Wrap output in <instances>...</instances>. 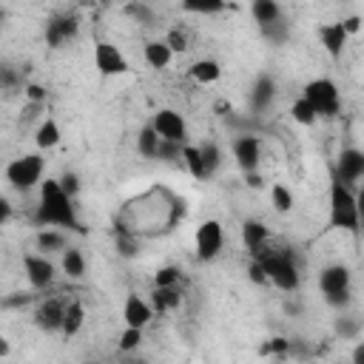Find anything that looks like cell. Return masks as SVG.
I'll list each match as a JSON object with an SVG mask.
<instances>
[{
    "label": "cell",
    "mask_w": 364,
    "mask_h": 364,
    "mask_svg": "<svg viewBox=\"0 0 364 364\" xmlns=\"http://www.w3.org/2000/svg\"><path fill=\"white\" fill-rule=\"evenodd\" d=\"M250 253H253V259L262 264L267 282H273L279 290H296V287H299L301 276H299V267H296L290 250L276 247V245H270V239H267V242H262L259 247H253Z\"/></svg>",
    "instance_id": "cell-3"
},
{
    "label": "cell",
    "mask_w": 364,
    "mask_h": 364,
    "mask_svg": "<svg viewBox=\"0 0 364 364\" xmlns=\"http://www.w3.org/2000/svg\"><path fill=\"white\" fill-rule=\"evenodd\" d=\"M287 350H290V341H287V338H270V341L262 347L264 355H270V353H287Z\"/></svg>",
    "instance_id": "cell-42"
},
{
    "label": "cell",
    "mask_w": 364,
    "mask_h": 364,
    "mask_svg": "<svg viewBox=\"0 0 364 364\" xmlns=\"http://www.w3.org/2000/svg\"><path fill=\"white\" fill-rule=\"evenodd\" d=\"M173 60V51L168 48L165 40H151L145 43V63L151 68H168V63Z\"/></svg>",
    "instance_id": "cell-20"
},
{
    "label": "cell",
    "mask_w": 364,
    "mask_h": 364,
    "mask_svg": "<svg viewBox=\"0 0 364 364\" xmlns=\"http://www.w3.org/2000/svg\"><path fill=\"white\" fill-rule=\"evenodd\" d=\"M136 148L142 156H156V148H159V134L154 131V125H145L136 136Z\"/></svg>",
    "instance_id": "cell-29"
},
{
    "label": "cell",
    "mask_w": 364,
    "mask_h": 364,
    "mask_svg": "<svg viewBox=\"0 0 364 364\" xmlns=\"http://www.w3.org/2000/svg\"><path fill=\"white\" fill-rule=\"evenodd\" d=\"M63 270H65L68 279H80L85 273V259H82V253L77 247H68L63 253Z\"/></svg>",
    "instance_id": "cell-28"
},
{
    "label": "cell",
    "mask_w": 364,
    "mask_h": 364,
    "mask_svg": "<svg viewBox=\"0 0 364 364\" xmlns=\"http://www.w3.org/2000/svg\"><path fill=\"white\" fill-rule=\"evenodd\" d=\"M37 247L40 250H63L65 247V236L63 233H57V230H40L37 233Z\"/></svg>",
    "instance_id": "cell-32"
},
{
    "label": "cell",
    "mask_w": 364,
    "mask_h": 364,
    "mask_svg": "<svg viewBox=\"0 0 364 364\" xmlns=\"http://www.w3.org/2000/svg\"><path fill=\"white\" fill-rule=\"evenodd\" d=\"M330 225L341 230H358V196L355 188L338 182L333 176L330 182Z\"/></svg>",
    "instance_id": "cell-4"
},
{
    "label": "cell",
    "mask_w": 364,
    "mask_h": 364,
    "mask_svg": "<svg viewBox=\"0 0 364 364\" xmlns=\"http://www.w3.org/2000/svg\"><path fill=\"white\" fill-rule=\"evenodd\" d=\"M341 26H344L347 34H358V28H361V17H358V14H350L347 20H341Z\"/></svg>",
    "instance_id": "cell-46"
},
{
    "label": "cell",
    "mask_w": 364,
    "mask_h": 364,
    "mask_svg": "<svg viewBox=\"0 0 364 364\" xmlns=\"http://www.w3.org/2000/svg\"><path fill=\"white\" fill-rule=\"evenodd\" d=\"M57 182H60V188H63V191H65L71 199L77 196V191H80V179H77V173H68V171H65V173H63Z\"/></svg>",
    "instance_id": "cell-40"
},
{
    "label": "cell",
    "mask_w": 364,
    "mask_h": 364,
    "mask_svg": "<svg viewBox=\"0 0 364 364\" xmlns=\"http://www.w3.org/2000/svg\"><path fill=\"white\" fill-rule=\"evenodd\" d=\"M23 264H26V279L34 290H46L54 282V264L46 256H26Z\"/></svg>",
    "instance_id": "cell-13"
},
{
    "label": "cell",
    "mask_w": 364,
    "mask_h": 364,
    "mask_svg": "<svg viewBox=\"0 0 364 364\" xmlns=\"http://www.w3.org/2000/svg\"><path fill=\"white\" fill-rule=\"evenodd\" d=\"M9 216H11V205H9V199H6V196H0V225H3Z\"/></svg>",
    "instance_id": "cell-47"
},
{
    "label": "cell",
    "mask_w": 364,
    "mask_h": 364,
    "mask_svg": "<svg viewBox=\"0 0 364 364\" xmlns=\"http://www.w3.org/2000/svg\"><path fill=\"white\" fill-rule=\"evenodd\" d=\"M142 344V327H125V333L119 336V350H136Z\"/></svg>",
    "instance_id": "cell-38"
},
{
    "label": "cell",
    "mask_w": 364,
    "mask_h": 364,
    "mask_svg": "<svg viewBox=\"0 0 364 364\" xmlns=\"http://www.w3.org/2000/svg\"><path fill=\"white\" fill-rule=\"evenodd\" d=\"M0 23H3V11H0Z\"/></svg>",
    "instance_id": "cell-51"
},
{
    "label": "cell",
    "mask_w": 364,
    "mask_h": 364,
    "mask_svg": "<svg viewBox=\"0 0 364 364\" xmlns=\"http://www.w3.org/2000/svg\"><path fill=\"white\" fill-rule=\"evenodd\" d=\"M40 176H43V156L40 154H26V156H17L6 165V179L17 191L34 188L40 182Z\"/></svg>",
    "instance_id": "cell-5"
},
{
    "label": "cell",
    "mask_w": 364,
    "mask_h": 364,
    "mask_svg": "<svg viewBox=\"0 0 364 364\" xmlns=\"http://www.w3.org/2000/svg\"><path fill=\"white\" fill-rule=\"evenodd\" d=\"M151 125H154V131L159 134V139H171V142H185V139H188V122H185V117H182L179 111H173V108L156 111L154 119H151Z\"/></svg>",
    "instance_id": "cell-9"
},
{
    "label": "cell",
    "mask_w": 364,
    "mask_h": 364,
    "mask_svg": "<svg viewBox=\"0 0 364 364\" xmlns=\"http://www.w3.org/2000/svg\"><path fill=\"white\" fill-rule=\"evenodd\" d=\"M193 245H196V256H199L202 262L216 259V256H219V250H222V245H225V230H222V225H219L216 219L202 222V225L196 228Z\"/></svg>",
    "instance_id": "cell-8"
},
{
    "label": "cell",
    "mask_w": 364,
    "mask_h": 364,
    "mask_svg": "<svg viewBox=\"0 0 364 364\" xmlns=\"http://www.w3.org/2000/svg\"><path fill=\"white\" fill-rule=\"evenodd\" d=\"M0 355H9V341L0 336Z\"/></svg>",
    "instance_id": "cell-50"
},
{
    "label": "cell",
    "mask_w": 364,
    "mask_h": 364,
    "mask_svg": "<svg viewBox=\"0 0 364 364\" xmlns=\"http://www.w3.org/2000/svg\"><path fill=\"white\" fill-rule=\"evenodd\" d=\"M267 239H270V230H267L262 222L247 219V222L242 225V245H245L247 250L259 247V245H262V242H267Z\"/></svg>",
    "instance_id": "cell-22"
},
{
    "label": "cell",
    "mask_w": 364,
    "mask_h": 364,
    "mask_svg": "<svg viewBox=\"0 0 364 364\" xmlns=\"http://www.w3.org/2000/svg\"><path fill=\"white\" fill-rule=\"evenodd\" d=\"M26 100L28 102H46V88L37 85V82H28L26 85Z\"/></svg>",
    "instance_id": "cell-43"
},
{
    "label": "cell",
    "mask_w": 364,
    "mask_h": 364,
    "mask_svg": "<svg viewBox=\"0 0 364 364\" xmlns=\"http://www.w3.org/2000/svg\"><path fill=\"white\" fill-rule=\"evenodd\" d=\"M270 199H273V208H276L279 213H287V210L293 208V196H290V191H287L284 185H273Z\"/></svg>",
    "instance_id": "cell-35"
},
{
    "label": "cell",
    "mask_w": 364,
    "mask_h": 364,
    "mask_svg": "<svg viewBox=\"0 0 364 364\" xmlns=\"http://www.w3.org/2000/svg\"><path fill=\"white\" fill-rule=\"evenodd\" d=\"M17 80H20V74H17L11 65H0V85H3V88H14Z\"/></svg>",
    "instance_id": "cell-41"
},
{
    "label": "cell",
    "mask_w": 364,
    "mask_h": 364,
    "mask_svg": "<svg viewBox=\"0 0 364 364\" xmlns=\"http://www.w3.org/2000/svg\"><path fill=\"white\" fill-rule=\"evenodd\" d=\"M250 11H253V20H256L259 26H267V23L282 20V9H279L276 0H253Z\"/></svg>",
    "instance_id": "cell-23"
},
{
    "label": "cell",
    "mask_w": 364,
    "mask_h": 364,
    "mask_svg": "<svg viewBox=\"0 0 364 364\" xmlns=\"http://www.w3.org/2000/svg\"><path fill=\"white\" fill-rule=\"evenodd\" d=\"M34 139H37V148H54V145L60 142V125H57L54 119H43V122L37 125Z\"/></svg>",
    "instance_id": "cell-25"
},
{
    "label": "cell",
    "mask_w": 364,
    "mask_h": 364,
    "mask_svg": "<svg viewBox=\"0 0 364 364\" xmlns=\"http://www.w3.org/2000/svg\"><path fill=\"white\" fill-rule=\"evenodd\" d=\"M233 159H236V165L245 173L247 171H256L259 168V159H262V142H259V136L245 134V136L233 139Z\"/></svg>",
    "instance_id": "cell-12"
},
{
    "label": "cell",
    "mask_w": 364,
    "mask_h": 364,
    "mask_svg": "<svg viewBox=\"0 0 364 364\" xmlns=\"http://www.w3.org/2000/svg\"><path fill=\"white\" fill-rule=\"evenodd\" d=\"M82 321H85V307H82L80 301H65L60 330H63L65 336H77V333H80V327H82Z\"/></svg>",
    "instance_id": "cell-21"
},
{
    "label": "cell",
    "mask_w": 364,
    "mask_h": 364,
    "mask_svg": "<svg viewBox=\"0 0 364 364\" xmlns=\"http://www.w3.org/2000/svg\"><path fill=\"white\" fill-rule=\"evenodd\" d=\"M290 114H293V119H296L299 125H313V122L318 119V114L313 111V105H310V102H307L304 97L293 102V108H290Z\"/></svg>",
    "instance_id": "cell-31"
},
{
    "label": "cell",
    "mask_w": 364,
    "mask_h": 364,
    "mask_svg": "<svg viewBox=\"0 0 364 364\" xmlns=\"http://www.w3.org/2000/svg\"><path fill=\"white\" fill-rule=\"evenodd\" d=\"M247 276H250L256 284H267V276H264V270H262V264H259L256 259L247 264Z\"/></svg>",
    "instance_id": "cell-45"
},
{
    "label": "cell",
    "mask_w": 364,
    "mask_h": 364,
    "mask_svg": "<svg viewBox=\"0 0 364 364\" xmlns=\"http://www.w3.org/2000/svg\"><path fill=\"white\" fill-rule=\"evenodd\" d=\"M179 279H182V270L173 267V264H165V267L156 270V276H154V287H173V284H179Z\"/></svg>",
    "instance_id": "cell-33"
},
{
    "label": "cell",
    "mask_w": 364,
    "mask_h": 364,
    "mask_svg": "<svg viewBox=\"0 0 364 364\" xmlns=\"http://www.w3.org/2000/svg\"><path fill=\"white\" fill-rule=\"evenodd\" d=\"M34 219H37V225H60V228H68V230H80L82 233V225H80V219L74 213L71 196L60 188L57 179L40 182V205H37Z\"/></svg>",
    "instance_id": "cell-2"
},
{
    "label": "cell",
    "mask_w": 364,
    "mask_h": 364,
    "mask_svg": "<svg viewBox=\"0 0 364 364\" xmlns=\"http://www.w3.org/2000/svg\"><path fill=\"white\" fill-rule=\"evenodd\" d=\"M216 111H219V114H225V111L230 114V102H225V100H219V102H216Z\"/></svg>",
    "instance_id": "cell-49"
},
{
    "label": "cell",
    "mask_w": 364,
    "mask_h": 364,
    "mask_svg": "<svg viewBox=\"0 0 364 364\" xmlns=\"http://www.w3.org/2000/svg\"><path fill=\"white\" fill-rule=\"evenodd\" d=\"M63 310H65V301H63V299H46V301H40L37 310H34L37 327L46 330V333L60 330V324H63Z\"/></svg>",
    "instance_id": "cell-15"
},
{
    "label": "cell",
    "mask_w": 364,
    "mask_h": 364,
    "mask_svg": "<svg viewBox=\"0 0 364 364\" xmlns=\"http://www.w3.org/2000/svg\"><path fill=\"white\" fill-rule=\"evenodd\" d=\"M247 185H253V188H262V176H259L256 171H247Z\"/></svg>",
    "instance_id": "cell-48"
},
{
    "label": "cell",
    "mask_w": 364,
    "mask_h": 364,
    "mask_svg": "<svg viewBox=\"0 0 364 364\" xmlns=\"http://www.w3.org/2000/svg\"><path fill=\"white\" fill-rule=\"evenodd\" d=\"M165 43H168V48L176 54V51H185L188 48V34L182 31V28H171L168 31V37H165Z\"/></svg>",
    "instance_id": "cell-39"
},
{
    "label": "cell",
    "mask_w": 364,
    "mask_h": 364,
    "mask_svg": "<svg viewBox=\"0 0 364 364\" xmlns=\"http://www.w3.org/2000/svg\"><path fill=\"white\" fill-rule=\"evenodd\" d=\"M94 65H97V71L105 74V77H119V74L128 71V60H125L122 51H119L114 43H108V40H100V43L94 46Z\"/></svg>",
    "instance_id": "cell-10"
},
{
    "label": "cell",
    "mask_w": 364,
    "mask_h": 364,
    "mask_svg": "<svg viewBox=\"0 0 364 364\" xmlns=\"http://www.w3.org/2000/svg\"><path fill=\"white\" fill-rule=\"evenodd\" d=\"M154 310H159V313H171V310H176L179 304H182V290H179V284H173V287H154Z\"/></svg>",
    "instance_id": "cell-19"
},
{
    "label": "cell",
    "mask_w": 364,
    "mask_h": 364,
    "mask_svg": "<svg viewBox=\"0 0 364 364\" xmlns=\"http://www.w3.org/2000/svg\"><path fill=\"white\" fill-rule=\"evenodd\" d=\"M304 100L313 105V111L318 117H333L338 114V88L333 80L327 77H318V80H310L304 85Z\"/></svg>",
    "instance_id": "cell-6"
},
{
    "label": "cell",
    "mask_w": 364,
    "mask_h": 364,
    "mask_svg": "<svg viewBox=\"0 0 364 364\" xmlns=\"http://www.w3.org/2000/svg\"><path fill=\"white\" fill-rule=\"evenodd\" d=\"M347 31H344V26L341 23H324V26H318V40H321V46L327 48V54L333 57V60H338L341 57V51H344V46H347Z\"/></svg>",
    "instance_id": "cell-16"
},
{
    "label": "cell",
    "mask_w": 364,
    "mask_h": 364,
    "mask_svg": "<svg viewBox=\"0 0 364 364\" xmlns=\"http://www.w3.org/2000/svg\"><path fill=\"white\" fill-rule=\"evenodd\" d=\"M273 97H276V82L270 77H259L253 91H250V108L253 111H264L273 102Z\"/></svg>",
    "instance_id": "cell-18"
},
{
    "label": "cell",
    "mask_w": 364,
    "mask_h": 364,
    "mask_svg": "<svg viewBox=\"0 0 364 364\" xmlns=\"http://www.w3.org/2000/svg\"><path fill=\"white\" fill-rule=\"evenodd\" d=\"M361 176H364V154L358 148H344L336 159V179L355 188Z\"/></svg>",
    "instance_id": "cell-11"
},
{
    "label": "cell",
    "mask_w": 364,
    "mask_h": 364,
    "mask_svg": "<svg viewBox=\"0 0 364 364\" xmlns=\"http://www.w3.org/2000/svg\"><path fill=\"white\" fill-rule=\"evenodd\" d=\"M43 108H46V102H28V105L20 111V119H23V122H28V119H37Z\"/></svg>",
    "instance_id": "cell-44"
},
{
    "label": "cell",
    "mask_w": 364,
    "mask_h": 364,
    "mask_svg": "<svg viewBox=\"0 0 364 364\" xmlns=\"http://www.w3.org/2000/svg\"><path fill=\"white\" fill-rule=\"evenodd\" d=\"M117 250H119L122 256H136V253H139V239L131 236V233L117 230Z\"/></svg>",
    "instance_id": "cell-37"
},
{
    "label": "cell",
    "mask_w": 364,
    "mask_h": 364,
    "mask_svg": "<svg viewBox=\"0 0 364 364\" xmlns=\"http://www.w3.org/2000/svg\"><path fill=\"white\" fill-rule=\"evenodd\" d=\"M185 213L188 208L182 196H176L168 188H148L145 193L128 199L119 208L114 219V230L131 233L136 239L162 236V233H171L185 219Z\"/></svg>",
    "instance_id": "cell-1"
},
{
    "label": "cell",
    "mask_w": 364,
    "mask_h": 364,
    "mask_svg": "<svg viewBox=\"0 0 364 364\" xmlns=\"http://www.w3.org/2000/svg\"><path fill=\"white\" fill-rule=\"evenodd\" d=\"M182 162H185V168L191 171V176H196V179H208V176H205L202 156H199V145H182Z\"/></svg>",
    "instance_id": "cell-27"
},
{
    "label": "cell",
    "mask_w": 364,
    "mask_h": 364,
    "mask_svg": "<svg viewBox=\"0 0 364 364\" xmlns=\"http://www.w3.org/2000/svg\"><path fill=\"white\" fill-rule=\"evenodd\" d=\"M199 156H202V165H205V176H213L222 165V151L216 142H202L199 145Z\"/></svg>",
    "instance_id": "cell-26"
},
{
    "label": "cell",
    "mask_w": 364,
    "mask_h": 364,
    "mask_svg": "<svg viewBox=\"0 0 364 364\" xmlns=\"http://www.w3.org/2000/svg\"><path fill=\"white\" fill-rule=\"evenodd\" d=\"M182 145H185V142L159 139V148H156V159H165V162H176V159H182Z\"/></svg>",
    "instance_id": "cell-34"
},
{
    "label": "cell",
    "mask_w": 364,
    "mask_h": 364,
    "mask_svg": "<svg viewBox=\"0 0 364 364\" xmlns=\"http://www.w3.org/2000/svg\"><path fill=\"white\" fill-rule=\"evenodd\" d=\"M122 318H125V324H128V327H145V324L154 318V307H151L145 299H139L136 293H131V296L125 299Z\"/></svg>",
    "instance_id": "cell-17"
},
{
    "label": "cell",
    "mask_w": 364,
    "mask_h": 364,
    "mask_svg": "<svg viewBox=\"0 0 364 364\" xmlns=\"http://www.w3.org/2000/svg\"><path fill=\"white\" fill-rule=\"evenodd\" d=\"M125 14H128V17H136V20H139V23H145V26H151V23H154V11H151L145 3H139V0L125 3Z\"/></svg>",
    "instance_id": "cell-36"
},
{
    "label": "cell",
    "mask_w": 364,
    "mask_h": 364,
    "mask_svg": "<svg viewBox=\"0 0 364 364\" xmlns=\"http://www.w3.org/2000/svg\"><path fill=\"white\" fill-rule=\"evenodd\" d=\"M191 77L196 80V82H216L219 77H222V68H219V63L216 60H196L193 65H191Z\"/></svg>",
    "instance_id": "cell-24"
},
{
    "label": "cell",
    "mask_w": 364,
    "mask_h": 364,
    "mask_svg": "<svg viewBox=\"0 0 364 364\" xmlns=\"http://www.w3.org/2000/svg\"><path fill=\"white\" fill-rule=\"evenodd\" d=\"M228 3L225 0H182V11H196V14H216Z\"/></svg>",
    "instance_id": "cell-30"
},
{
    "label": "cell",
    "mask_w": 364,
    "mask_h": 364,
    "mask_svg": "<svg viewBox=\"0 0 364 364\" xmlns=\"http://www.w3.org/2000/svg\"><path fill=\"white\" fill-rule=\"evenodd\" d=\"M318 287L324 293V299L336 307L347 304L350 301V270L344 264H330L321 270L318 276Z\"/></svg>",
    "instance_id": "cell-7"
},
{
    "label": "cell",
    "mask_w": 364,
    "mask_h": 364,
    "mask_svg": "<svg viewBox=\"0 0 364 364\" xmlns=\"http://www.w3.org/2000/svg\"><path fill=\"white\" fill-rule=\"evenodd\" d=\"M77 28H80L77 17L60 14V17H54V20L46 26V43H48L51 48H60V46H65V43L77 34Z\"/></svg>",
    "instance_id": "cell-14"
}]
</instances>
